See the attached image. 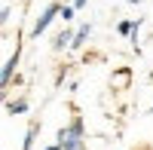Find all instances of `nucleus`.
I'll list each match as a JSON object with an SVG mask.
<instances>
[{"label": "nucleus", "mask_w": 153, "mask_h": 150, "mask_svg": "<svg viewBox=\"0 0 153 150\" xmlns=\"http://www.w3.org/2000/svg\"><path fill=\"white\" fill-rule=\"evenodd\" d=\"M55 141L61 147H68V144H76V141H86V126H83V117H74L68 126H61L58 135H55Z\"/></svg>", "instance_id": "1"}, {"label": "nucleus", "mask_w": 153, "mask_h": 150, "mask_svg": "<svg viewBox=\"0 0 153 150\" xmlns=\"http://www.w3.org/2000/svg\"><path fill=\"white\" fill-rule=\"evenodd\" d=\"M58 12H61V3L55 0V3H49V6L40 12V16L34 19V25H31V37H34V40H37V37H40V34L49 28V25H52V22L58 19Z\"/></svg>", "instance_id": "2"}, {"label": "nucleus", "mask_w": 153, "mask_h": 150, "mask_svg": "<svg viewBox=\"0 0 153 150\" xmlns=\"http://www.w3.org/2000/svg\"><path fill=\"white\" fill-rule=\"evenodd\" d=\"M132 86V68H117L110 74V89H129Z\"/></svg>", "instance_id": "3"}, {"label": "nucleus", "mask_w": 153, "mask_h": 150, "mask_svg": "<svg viewBox=\"0 0 153 150\" xmlns=\"http://www.w3.org/2000/svg\"><path fill=\"white\" fill-rule=\"evenodd\" d=\"M141 19H135V22H129V19H126V22H120L117 25V31L123 34V37H129V40H135V46H138V31H141Z\"/></svg>", "instance_id": "4"}, {"label": "nucleus", "mask_w": 153, "mask_h": 150, "mask_svg": "<svg viewBox=\"0 0 153 150\" xmlns=\"http://www.w3.org/2000/svg\"><path fill=\"white\" fill-rule=\"evenodd\" d=\"M19 58H22V49L16 46V52L9 55V61L3 65V74H0V83H3V89H6V86L12 83V71H16V65H19Z\"/></svg>", "instance_id": "5"}, {"label": "nucleus", "mask_w": 153, "mask_h": 150, "mask_svg": "<svg viewBox=\"0 0 153 150\" xmlns=\"http://www.w3.org/2000/svg\"><path fill=\"white\" fill-rule=\"evenodd\" d=\"M74 34L76 31H71V28H65L58 37H55V43H52V49L55 52H61V49H71V43H74Z\"/></svg>", "instance_id": "6"}, {"label": "nucleus", "mask_w": 153, "mask_h": 150, "mask_svg": "<svg viewBox=\"0 0 153 150\" xmlns=\"http://www.w3.org/2000/svg\"><path fill=\"white\" fill-rule=\"evenodd\" d=\"M89 34H92V25H83V28L74 34V43H71V49H83V46H86V40H89Z\"/></svg>", "instance_id": "7"}, {"label": "nucleus", "mask_w": 153, "mask_h": 150, "mask_svg": "<svg viewBox=\"0 0 153 150\" xmlns=\"http://www.w3.org/2000/svg\"><path fill=\"white\" fill-rule=\"evenodd\" d=\"M37 132H40V123H37V120H31L28 132H25V141H22V150H31V147H34V138H37Z\"/></svg>", "instance_id": "8"}, {"label": "nucleus", "mask_w": 153, "mask_h": 150, "mask_svg": "<svg viewBox=\"0 0 153 150\" xmlns=\"http://www.w3.org/2000/svg\"><path fill=\"white\" fill-rule=\"evenodd\" d=\"M28 101H25V98H19V101H6V114H12V117H16V114H28Z\"/></svg>", "instance_id": "9"}, {"label": "nucleus", "mask_w": 153, "mask_h": 150, "mask_svg": "<svg viewBox=\"0 0 153 150\" xmlns=\"http://www.w3.org/2000/svg\"><path fill=\"white\" fill-rule=\"evenodd\" d=\"M76 16V9H74V3H61V12H58V19L61 22H71Z\"/></svg>", "instance_id": "10"}, {"label": "nucleus", "mask_w": 153, "mask_h": 150, "mask_svg": "<svg viewBox=\"0 0 153 150\" xmlns=\"http://www.w3.org/2000/svg\"><path fill=\"white\" fill-rule=\"evenodd\" d=\"M65 150H86V141H76V144H68Z\"/></svg>", "instance_id": "11"}, {"label": "nucleus", "mask_w": 153, "mask_h": 150, "mask_svg": "<svg viewBox=\"0 0 153 150\" xmlns=\"http://www.w3.org/2000/svg\"><path fill=\"white\" fill-rule=\"evenodd\" d=\"M86 3H89V0H74V9H83Z\"/></svg>", "instance_id": "12"}, {"label": "nucleus", "mask_w": 153, "mask_h": 150, "mask_svg": "<svg viewBox=\"0 0 153 150\" xmlns=\"http://www.w3.org/2000/svg\"><path fill=\"white\" fill-rule=\"evenodd\" d=\"M46 150H65V147H61V144H58V141H55V144H49V147H46Z\"/></svg>", "instance_id": "13"}, {"label": "nucleus", "mask_w": 153, "mask_h": 150, "mask_svg": "<svg viewBox=\"0 0 153 150\" xmlns=\"http://www.w3.org/2000/svg\"><path fill=\"white\" fill-rule=\"evenodd\" d=\"M129 3H144V0H129Z\"/></svg>", "instance_id": "14"}, {"label": "nucleus", "mask_w": 153, "mask_h": 150, "mask_svg": "<svg viewBox=\"0 0 153 150\" xmlns=\"http://www.w3.org/2000/svg\"><path fill=\"white\" fill-rule=\"evenodd\" d=\"M138 150H150V147H138Z\"/></svg>", "instance_id": "15"}]
</instances>
